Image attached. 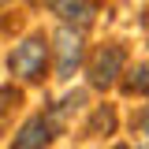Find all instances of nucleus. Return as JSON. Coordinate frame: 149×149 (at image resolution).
<instances>
[{"label": "nucleus", "instance_id": "obj_1", "mask_svg": "<svg viewBox=\"0 0 149 149\" xmlns=\"http://www.w3.org/2000/svg\"><path fill=\"white\" fill-rule=\"evenodd\" d=\"M45 63H49V45H45L41 34L26 37L22 45H15V52H11V60H8L11 74L26 78V82H41V78H45Z\"/></svg>", "mask_w": 149, "mask_h": 149}, {"label": "nucleus", "instance_id": "obj_2", "mask_svg": "<svg viewBox=\"0 0 149 149\" xmlns=\"http://www.w3.org/2000/svg\"><path fill=\"white\" fill-rule=\"evenodd\" d=\"M123 63H127V49L123 45H101L90 56V67H86L90 86L93 90H112L119 82V74H123Z\"/></svg>", "mask_w": 149, "mask_h": 149}, {"label": "nucleus", "instance_id": "obj_3", "mask_svg": "<svg viewBox=\"0 0 149 149\" xmlns=\"http://www.w3.org/2000/svg\"><path fill=\"white\" fill-rule=\"evenodd\" d=\"M52 49H56V71L60 78H71L78 71V63H82V56H86V45H82V30H74V26H60L52 37Z\"/></svg>", "mask_w": 149, "mask_h": 149}, {"label": "nucleus", "instance_id": "obj_4", "mask_svg": "<svg viewBox=\"0 0 149 149\" xmlns=\"http://www.w3.org/2000/svg\"><path fill=\"white\" fill-rule=\"evenodd\" d=\"M56 127H60V119H56L52 112H45V116H34V119H26V127L15 134L11 149H45V146L56 138Z\"/></svg>", "mask_w": 149, "mask_h": 149}, {"label": "nucleus", "instance_id": "obj_5", "mask_svg": "<svg viewBox=\"0 0 149 149\" xmlns=\"http://www.w3.org/2000/svg\"><path fill=\"white\" fill-rule=\"evenodd\" d=\"M49 8H52V15H60L74 30H86L97 19V0H49Z\"/></svg>", "mask_w": 149, "mask_h": 149}, {"label": "nucleus", "instance_id": "obj_6", "mask_svg": "<svg viewBox=\"0 0 149 149\" xmlns=\"http://www.w3.org/2000/svg\"><path fill=\"white\" fill-rule=\"evenodd\" d=\"M123 93H130V97L149 93V63H138V67L127 71V78H123Z\"/></svg>", "mask_w": 149, "mask_h": 149}, {"label": "nucleus", "instance_id": "obj_7", "mask_svg": "<svg viewBox=\"0 0 149 149\" xmlns=\"http://www.w3.org/2000/svg\"><path fill=\"white\" fill-rule=\"evenodd\" d=\"M112 127H116V112L112 108H97V116H93V123H90V134H97V130L108 134Z\"/></svg>", "mask_w": 149, "mask_h": 149}, {"label": "nucleus", "instance_id": "obj_8", "mask_svg": "<svg viewBox=\"0 0 149 149\" xmlns=\"http://www.w3.org/2000/svg\"><path fill=\"white\" fill-rule=\"evenodd\" d=\"M15 104H22V93H19L15 86H0V116L11 112Z\"/></svg>", "mask_w": 149, "mask_h": 149}, {"label": "nucleus", "instance_id": "obj_9", "mask_svg": "<svg viewBox=\"0 0 149 149\" xmlns=\"http://www.w3.org/2000/svg\"><path fill=\"white\" fill-rule=\"evenodd\" d=\"M134 130H138V134H142V138L149 142V104L138 112V116H134Z\"/></svg>", "mask_w": 149, "mask_h": 149}, {"label": "nucleus", "instance_id": "obj_10", "mask_svg": "<svg viewBox=\"0 0 149 149\" xmlns=\"http://www.w3.org/2000/svg\"><path fill=\"white\" fill-rule=\"evenodd\" d=\"M142 26H146V34H149V11H146V15H142Z\"/></svg>", "mask_w": 149, "mask_h": 149}, {"label": "nucleus", "instance_id": "obj_11", "mask_svg": "<svg viewBox=\"0 0 149 149\" xmlns=\"http://www.w3.org/2000/svg\"><path fill=\"white\" fill-rule=\"evenodd\" d=\"M4 4H8V0H0V8H4Z\"/></svg>", "mask_w": 149, "mask_h": 149}]
</instances>
